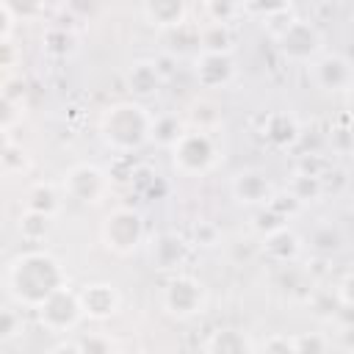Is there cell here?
I'll return each mask as SVG.
<instances>
[{"label":"cell","mask_w":354,"mask_h":354,"mask_svg":"<svg viewBox=\"0 0 354 354\" xmlns=\"http://www.w3.org/2000/svg\"><path fill=\"white\" fill-rule=\"evenodd\" d=\"M64 194L83 205H97L111 188L108 174L94 163H77L64 174Z\"/></svg>","instance_id":"cell-7"},{"label":"cell","mask_w":354,"mask_h":354,"mask_svg":"<svg viewBox=\"0 0 354 354\" xmlns=\"http://www.w3.org/2000/svg\"><path fill=\"white\" fill-rule=\"evenodd\" d=\"M263 348L266 351H296V343H293V337H271V340H266L263 343Z\"/></svg>","instance_id":"cell-32"},{"label":"cell","mask_w":354,"mask_h":354,"mask_svg":"<svg viewBox=\"0 0 354 354\" xmlns=\"http://www.w3.org/2000/svg\"><path fill=\"white\" fill-rule=\"evenodd\" d=\"M254 346L243 337V332H235V329H224V332H213V337L205 343V351H213V354H243V351H252Z\"/></svg>","instance_id":"cell-18"},{"label":"cell","mask_w":354,"mask_h":354,"mask_svg":"<svg viewBox=\"0 0 354 354\" xmlns=\"http://www.w3.org/2000/svg\"><path fill=\"white\" fill-rule=\"evenodd\" d=\"M263 249H266L268 257H274V260H279V263H288V260H293V257L299 254L301 241H299V235L290 232L288 227H279V230H274V232H268V235L263 238Z\"/></svg>","instance_id":"cell-17"},{"label":"cell","mask_w":354,"mask_h":354,"mask_svg":"<svg viewBox=\"0 0 354 354\" xmlns=\"http://www.w3.org/2000/svg\"><path fill=\"white\" fill-rule=\"evenodd\" d=\"M194 75L199 80V86L205 88H218L227 86L235 75V61L230 53H207L202 50L199 58L194 61Z\"/></svg>","instance_id":"cell-9"},{"label":"cell","mask_w":354,"mask_h":354,"mask_svg":"<svg viewBox=\"0 0 354 354\" xmlns=\"http://www.w3.org/2000/svg\"><path fill=\"white\" fill-rule=\"evenodd\" d=\"M290 194L299 202H315L321 196V177L318 174H310V171H299L290 180Z\"/></svg>","instance_id":"cell-21"},{"label":"cell","mask_w":354,"mask_h":354,"mask_svg":"<svg viewBox=\"0 0 354 354\" xmlns=\"http://www.w3.org/2000/svg\"><path fill=\"white\" fill-rule=\"evenodd\" d=\"M232 196L241 205H254V207H266L274 199V188L271 180L257 171V169H243L232 177Z\"/></svg>","instance_id":"cell-10"},{"label":"cell","mask_w":354,"mask_h":354,"mask_svg":"<svg viewBox=\"0 0 354 354\" xmlns=\"http://www.w3.org/2000/svg\"><path fill=\"white\" fill-rule=\"evenodd\" d=\"M144 241V218L133 207H113L102 221V243L116 254H130Z\"/></svg>","instance_id":"cell-4"},{"label":"cell","mask_w":354,"mask_h":354,"mask_svg":"<svg viewBox=\"0 0 354 354\" xmlns=\"http://www.w3.org/2000/svg\"><path fill=\"white\" fill-rule=\"evenodd\" d=\"M127 86L136 97H149L160 88V72L155 61H136L127 72Z\"/></svg>","instance_id":"cell-16"},{"label":"cell","mask_w":354,"mask_h":354,"mask_svg":"<svg viewBox=\"0 0 354 354\" xmlns=\"http://www.w3.org/2000/svg\"><path fill=\"white\" fill-rule=\"evenodd\" d=\"M263 138L268 144H274V147H290L299 138V124H296V119L290 113L274 111V113H268L263 119Z\"/></svg>","instance_id":"cell-14"},{"label":"cell","mask_w":354,"mask_h":354,"mask_svg":"<svg viewBox=\"0 0 354 354\" xmlns=\"http://www.w3.org/2000/svg\"><path fill=\"white\" fill-rule=\"evenodd\" d=\"M199 47L207 50V53H230V44H232V36H230V28L224 22H210L199 30L196 36Z\"/></svg>","instance_id":"cell-19"},{"label":"cell","mask_w":354,"mask_h":354,"mask_svg":"<svg viewBox=\"0 0 354 354\" xmlns=\"http://www.w3.org/2000/svg\"><path fill=\"white\" fill-rule=\"evenodd\" d=\"M50 218H53V216H47V213L28 210L25 218H19V235H22L25 241H39V238H44L47 230H50Z\"/></svg>","instance_id":"cell-22"},{"label":"cell","mask_w":354,"mask_h":354,"mask_svg":"<svg viewBox=\"0 0 354 354\" xmlns=\"http://www.w3.org/2000/svg\"><path fill=\"white\" fill-rule=\"evenodd\" d=\"M310 241H313V246H315L318 252H335V249H340V232H337L332 224L318 227Z\"/></svg>","instance_id":"cell-25"},{"label":"cell","mask_w":354,"mask_h":354,"mask_svg":"<svg viewBox=\"0 0 354 354\" xmlns=\"http://www.w3.org/2000/svg\"><path fill=\"white\" fill-rule=\"evenodd\" d=\"M17 326H19V318L14 310H3L0 315V340H8L17 335Z\"/></svg>","instance_id":"cell-28"},{"label":"cell","mask_w":354,"mask_h":354,"mask_svg":"<svg viewBox=\"0 0 354 354\" xmlns=\"http://www.w3.org/2000/svg\"><path fill=\"white\" fill-rule=\"evenodd\" d=\"M313 80L324 91H348L351 86V64L343 55H321L310 61Z\"/></svg>","instance_id":"cell-11"},{"label":"cell","mask_w":354,"mask_h":354,"mask_svg":"<svg viewBox=\"0 0 354 354\" xmlns=\"http://www.w3.org/2000/svg\"><path fill=\"white\" fill-rule=\"evenodd\" d=\"M80 304H83V313L88 318L102 321V318H111L119 310V293L108 282H94V285H86L80 290Z\"/></svg>","instance_id":"cell-13"},{"label":"cell","mask_w":354,"mask_h":354,"mask_svg":"<svg viewBox=\"0 0 354 354\" xmlns=\"http://www.w3.org/2000/svg\"><path fill=\"white\" fill-rule=\"evenodd\" d=\"M216 238H218V230H216L213 224H199L196 232H194V241H196L199 246H213Z\"/></svg>","instance_id":"cell-30"},{"label":"cell","mask_w":354,"mask_h":354,"mask_svg":"<svg viewBox=\"0 0 354 354\" xmlns=\"http://www.w3.org/2000/svg\"><path fill=\"white\" fill-rule=\"evenodd\" d=\"M41 3H44V0H6V6H8L17 17H30L33 11H39Z\"/></svg>","instance_id":"cell-29"},{"label":"cell","mask_w":354,"mask_h":354,"mask_svg":"<svg viewBox=\"0 0 354 354\" xmlns=\"http://www.w3.org/2000/svg\"><path fill=\"white\" fill-rule=\"evenodd\" d=\"M348 113L354 116V83L348 86Z\"/></svg>","instance_id":"cell-33"},{"label":"cell","mask_w":354,"mask_h":354,"mask_svg":"<svg viewBox=\"0 0 354 354\" xmlns=\"http://www.w3.org/2000/svg\"><path fill=\"white\" fill-rule=\"evenodd\" d=\"M185 133V127L180 124V119L177 116H155L152 119V141L155 144H160V147H174V141L180 138Z\"/></svg>","instance_id":"cell-20"},{"label":"cell","mask_w":354,"mask_h":354,"mask_svg":"<svg viewBox=\"0 0 354 354\" xmlns=\"http://www.w3.org/2000/svg\"><path fill=\"white\" fill-rule=\"evenodd\" d=\"M36 310H39L41 326H44L47 332H55V335L75 329L77 321L86 315V313H83V304H80V293H72L66 285L58 288L50 299H44Z\"/></svg>","instance_id":"cell-6"},{"label":"cell","mask_w":354,"mask_h":354,"mask_svg":"<svg viewBox=\"0 0 354 354\" xmlns=\"http://www.w3.org/2000/svg\"><path fill=\"white\" fill-rule=\"evenodd\" d=\"M293 343H296L299 354H304V351H324L326 348V340L318 337V335H296Z\"/></svg>","instance_id":"cell-27"},{"label":"cell","mask_w":354,"mask_h":354,"mask_svg":"<svg viewBox=\"0 0 354 354\" xmlns=\"http://www.w3.org/2000/svg\"><path fill=\"white\" fill-rule=\"evenodd\" d=\"M188 254H191V246L177 232H163L149 246V260H152V266L158 271H174V268H180L188 260Z\"/></svg>","instance_id":"cell-12"},{"label":"cell","mask_w":354,"mask_h":354,"mask_svg":"<svg viewBox=\"0 0 354 354\" xmlns=\"http://www.w3.org/2000/svg\"><path fill=\"white\" fill-rule=\"evenodd\" d=\"M277 47L288 61L307 64V61H315L321 53V33L307 19H290L277 33Z\"/></svg>","instance_id":"cell-5"},{"label":"cell","mask_w":354,"mask_h":354,"mask_svg":"<svg viewBox=\"0 0 354 354\" xmlns=\"http://www.w3.org/2000/svg\"><path fill=\"white\" fill-rule=\"evenodd\" d=\"M55 207H58V196H55L53 185L39 183V185H33V188H30V194H28V210H39V213L53 216V213H55Z\"/></svg>","instance_id":"cell-23"},{"label":"cell","mask_w":354,"mask_h":354,"mask_svg":"<svg viewBox=\"0 0 354 354\" xmlns=\"http://www.w3.org/2000/svg\"><path fill=\"white\" fill-rule=\"evenodd\" d=\"M64 268L61 263L47 252H22L17 254L6 268V288L14 301L22 307H39L44 299H50L58 288H64Z\"/></svg>","instance_id":"cell-1"},{"label":"cell","mask_w":354,"mask_h":354,"mask_svg":"<svg viewBox=\"0 0 354 354\" xmlns=\"http://www.w3.org/2000/svg\"><path fill=\"white\" fill-rule=\"evenodd\" d=\"M246 6H249V11H254L260 17H279L288 11L290 0H249Z\"/></svg>","instance_id":"cell-26"},{"label":"cell","mask_w":354,"mask_h":354,"mask_svg":"<svg viewBox=\"0 0 354 354\" xmlns=\"http://www.w3.org/2000/svg\"><path fill=\"white\" fill-rule=\"evenodd\" d=\"M337 293H340V301H343L346 307H351V310H354V271H348V274L343 277V282H340Z\"/></svg>","instance_id":"cell-31"},{"label":"cell","mask_w":354,"mask_h":354,"mask_svg":"<svg viewBox=\"0 0 354 354\" xmlns=\"http://www.w3.org/2000/svg\"><path fill=\"white\" fill-rule=\"evenodd\" d=\"M202 3H210V0H202Z\"/></svg>","instance_id":"cell-34"},{"label":"cell","mask_w":354,"mask_h":354,"mask_svg":"<svg viewBox=\"0 0 354 354\" xmlns=\"http://www.w3.org/2000/svg\"><path fill=\"white\" fill-rule=\"evenodd\" d=\"M144 17L155 28H177L185 17V0H144Z\"/></svg>","instance_id":"cell-15"},{"label":"cell","mask_w":354,"mask_h":354,"mask_svg":"<svg viewBox=\"0 0 354 354\" xmlns=\"http://www.w3.org/2000/svg\"><path fill=\"white\" fill-rule=\"evenodd\" d=\"M171 160L183 174L207 171L213 166V160H216V144H213L210 133L199 130V127L185 130L171 147Z\"/></svg>","instance_id":"cell-3"},{"label":"cell","mask_w":354,"mask_h":354,"mask_svg":"<svg viewBox=\"0 0 354 354\" xmlns=\"http://www.w3.org/2000/svg\"><path fill=\"white\" fill-rule=\"evenodd\" d=\"M163 307H166V313H171L177 318H191V315L202 313V307H205L202 282H196L188 274H177L163 290Z\"/></svg>","instance_id":"cell-8"},{"label":"cell","mask_w":354,"mask_h":354,"mask_svg":"<svg viewBox=\"0 0 354 354\" xmlns=\"http://www.w3.org/2000/svg\"><path fill=\"white\" fill-rule=\"evenodd\" d=\"M207 6V14H210V19L213 22H232L235 17H238V11H241V3L238 0H210V3H205Z\"/></svg>","instance_id":"cell-24"},{"label":"cell","mask_w":354,"mask_h":354,"mask_svg":"<svg viewBox=\"0 0 354 354\" xmlns=\"http://www.w3.org/2000/svg\"><path fill=\"white\" fill-rule=\"evenodd\" d=\"M152 119L141 102H113L100 119L102 141L116 152H133L149 141Z\"/></svg>","instance_id":"cell-2"}]
</instances>
